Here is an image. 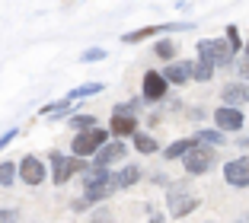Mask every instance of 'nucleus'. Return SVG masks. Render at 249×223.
<instances>
[{"mask_svg": "<svg viewBox=\"0 0 249 223\" xmlns=\"http://www.w3.org/2000/svg\"><path fill=\"white\" fill-rule=\"evenodd\" d=\"M115 191H118L115 172H109V169H93V166L83 172V198H87L89 204L106 201V198H112Z\"/></svg>", "mask_w": 249, "mask_h": 223, "instance_id": "obj_1", "label": "nucleus"}, {"mask_svg": "<svg viewBox=\"0 0 249 223\" xmlns=\"http://www.w3.org/2000/svg\"><path fill=\"white\" fill-rule=\"evenodd\" d=\"M198 61H205L211 67H227L233 61V48L227 45V38H201L198 42Z\"/></svg>", "mask_w": 249, "mask_h": 223, "instance_id": "obj_2", "label": "nucleus"}, {"mask_svg": "<svg viewBox=\"0 0 249 223\" xmlns=\"http://www.w3.org/2000/svg\"><path fill=\"white\" fill-rule=\"evenodd\" d=\"M48 163H52V182H54V185H67V179H71L73 172H87V169H89L83 159L64 156L61 150H52V153H48Z\"/></svg>", "mask_w": 249, "mask_h": 223, "instance_id": "obj_3", "label": "nucleus"}, {"mask_svg": "<svg viewBox=\"0 0 249 223\" xmlns=\"http://www.w3.org/2000/svg\"><path fill=\"white\" fill-rule=\"evenodd\" d=\"M109 144V131L103 128H93V131H80V134H73V156H96V153L103 150Z\"/></svg>", "mask_w": 249, "mask_h": 223, "instance_id": "obj_4", "label": "nucleus"}, {"mask_svg": "<svg viewBox=\"0 0 249 223\" xmlns=\"http://www.w3.org/2000/svg\"><path fill=\"white\" fill-rule=\"evenodd\" d=\"M166 207H169V217H189L192 210L198 207V198L189 191V188L182 185V182H176V185L166 191Z\"/></svg>", "mask_w": 249, "mask_h": 223, "instance_id": "obj_5", "label": "nucleus"}, {"mask_svg": "<svg viewBox=\"0 0 249 223\" xmlns=\"http://www.w3.org/2000/svg\"><path fill=\"white\" fill-rule=\"evenodd\" d=\"M182 166H185V172H189V175H205L208 169L214 166V150L205 147V144H198L195 150H189L182 156Z\"/></svg>", "mask_w": 249, "mask_h": 223, "instance_id": "obj_6", "label": "nucleus"}, {"mask_svg": "<svg viewBox=\"0 0 249 223\" xmlns=\"http://www.w3.org/2000/svg\"><path fill=\"white\" fill-rule=\"evenodd\" d=\"M224 182L233 188H249V156H236L224 166Z\"/></svg>", "mask_w": 249, "mask_h": 223, "instance_id": "obj_7", "label": "nucleus"}, {"mask_svg": "<svg viewBox=\"0 0 249 223\" xmlns=\"http://www.w3.org/2000/svg\"><path fill=\"white\" fill-rule=\"evenodd\" d=\"M16 169H19V179L26 182V185H42L45 182V163L38 156H22L19 163H16Z\"/></svg>", "mask_w": 249, "mask_h": 223, "instance_id": "obj_8", "label": "nucleus"}, {"mask_svg": "<svg viewBox=\"0 0 249 223\" xmlns=\"http://www.w3.org/2000/svg\"><path fill=\"white\" fill-rule=\"evenodd\" d=\"M214 124H217V131L224 134V131H240L243 124H246V118H243L240 108L220 105V108H214Z\"/></svg>", "mask_w": 249, "mask_h": 223, "instance_id": "obj_9", "label": "nucleus"}, {"mask_svg": "<svg viewBox=\"0 0 249 223\" xmlns=\"http://www.w3.org/2000/svg\"><path fill=\"white\" fill-rule=\"evenodd\" d=\"M220 99H224V105L227 108H240L249 102V83H243V80H233V83H227V86L220 89Z\"/></svg>", "mask_w": 249, "mask_h": 223, "instance_id": "obj_10", "label": "nucleus"}, {"mask_svg": "<svg viewBox=\"0 0 249 223\" xmlns=\"http://www.w3.org/2000/svg\"><path fill=\"white\" fill-rule=\"evenodd\" d=\"M124 153H128V150H124V140H109V144L93 156V169H109V166L118 163Z\"/></svg>", "mask_w": 249, "mask_h": 223, "instance_id": "obj_11", "label": "nucleus"}, {"mask_svg": "<svg viewBox=\"0 0 249 223\" xmlns=\"http://www.w3.org/2000/svg\"><path fill=\"white\" fill-rule=\"evenodd\" d=\"M192 67H195V61H173V64H166V70H163V80H166V83H176V86L192 83Z\"/></svg>", "mask_w": 249, "mask_h": 223, "instance_id": "obj_12", "label": "nucleus"}, {"mask_svg": "<svg viewBox=\"0 0 249 223\" xmlns=\"http://www.w3.org/2000/svg\"><path fill=\"white\" fill-rule=\"evenodd\" d=\"M166 80H163V73H157V70H147L144 73V99H150V102H157V99H163L166 96Z\"/></svg>", "mask_w": 249, "mask_h": 223, "instance_id": "obj_13", "label": "nucleus"}, {"mask_svg": "<svg viewBox=\"0 0 249 223\" xmlns=\"http://www.w3.org/2000/svg\"><path fill=\"white\" fill-rule=\"evenodd\" d=\"M109 134H115L118 140H124V137H134V134H138V121H134V118H128V115H112Z\"/></svg>", "mask_w": 249, "mask_h": 223, "instance_id": "obj_14", "label": "nucleus"}, {"mask_svg": "<svg viewBox=\"0 0 249 223\" xmlns=\"http://www.w3.org/2000/svg\"><path fill=\"white\" fill-rule=\"evenodd\" d=\"M179 26H185V22H169V26H147V29H138V32H128L124 35V42L128 45H134V42H144V38H150V35H157V32H169V29H179Z\"/></svg>", "mask_w": 249, "mask_h": 223, "instance_id": "obj_15", "label": "nucleus"}, {"mask_svg": "<svg viewBox=\"0 0 249 223\" xmlns=\"http://www.w3.org/2000/svg\"><path fill=\"white\" fill-rule=\"evenodd\" d=\"M195 147H198L195 137H182V140H176V144H169L166 150H163V156H166V159H182L185 153L195 150Z\"/></svg>", "mask_w": 249, "mask_h": 223, "instance_id": "obj_16", "label": "nucleus"}, {"mask_svg": "<svg viewBox=\"0 0 249 223\" xmlns=\"http://www.w3.org/2000/svg\"><path fill=\"white\" fill-rule=\"evenodd\" d=\"M138 179H141V169L134 163H128L124 169H118L115 172V185L118 188H131V185H138Z\"/></svg>", "mask_w": 249, "mask_h": 223, "instance_id": "obj_17", "label": "nucleus"}, {"mask_svg": "<svg viewBox=\"0 0 249 223\" xmlns=\"http://www.w3.org/2000/svg\"><path fill=\"white\" fill-rule=\"evenodd\" d=\"M195 140H198V144H205V147H217V144H224V140H227V134H220L217 128H201L195 134Z\"/></svg>", "mask_w": 249, "mask_h": 223, "instance_id": "obj_18", "label": "nucleus"}, {"mask_svg": "<svg viewBox=\"0 0 249 223\" xmlns=\"http://www.w3.org/2000/svg\"><path fill=\"white\" fill-rule=\"evenodd\" d=\"M103 83H99V80H96V83H87V86H77V89H71V93L64 96L67 102H73V99H87V96H96V93H103Z\"/></svg>", "mask_w": 249, "mask_h": 223, "instance_id": "obj_19", "label": "nucleus"}, {"mask_svg": "<svg viewBox=\"0 0 249 223\" xmlns=\"http://www.w3.org/2000/svg\"><path fill=\"white\" fill-rule=\"evenodd\" d=\"M16 175H19L16 163H0V188H10V185H16Z\"/></svg>", "mask_w": 249, "mask_h": 223, "instance_id": "obj_20", "label": "nucleus"}, {"mask_svg": "<svg viewBox=\"0 0 249 223\" xmlns=\"http://www.w3.org/2000/svg\"><path fill=\"white\" fill-rule=\"evenodd\" d=\"M71 128L80 134V131H93V128H99V121H96L93 115H71Z\"/></svg>", "mask_w": 249, "mask_h": 223, "instance_id": "obj_21", "label": "nucleus"}, {"mask_svg": "<svg viewBox=\"0 0 249 223\" xmlns=\"http://www.w3.org/2000/svg\"><path fill=\"white\" fill-rule=\"evenodd\" d=\"M154 54H157L160 61H169V64H173V58H176V45L169 42V38H163V42L154 45Z\"/></svg>", "mask_w": 249, "mask_h": 223, "instance_id": "obj_22", "label": "nucleus"}, {"mask_svg": "<svg viewBox=\"0 0 249 223\" xmlns=\"http://www.w3.org/2000/svg\"><path fill=\"white\" fill-rule=\"evenodd\" d=\"M211 77H214V67L205 64V61H195V67H192V80H198V83H208Z\"/></svg>", "mask_w": 249, "mask_h": 223, "instance_id": "obj_23", "label": "nucleus"}, {"mask_svg": "<svg viewBox=\"0 0 249 223\" xmlns=\"http://www.w3.org/2000/svg\"><path fill=\"white\" fill-rule=\"evenodd\" d=\"M134 147H138V153H157L160 147H157L154 137H147V134H134Z\"/></svg>", "mask_w": 249, "mask_h": 223, "instance_id": "obj_24", "label": "nucleus"}, {"mask_svg": "<svg viewBox=\"0 0 249 223\" xmlns=\"http://www.w3.org/2000/svg\"><path fill=\"white\" fill-rule=\"evenodd\" d=\"M103 58H106V51H103V48H89V51H83V54H80L83 64H93V61H103Z\"/></svg>", "mask_w": 249, "mask_h": 223, "instance_id": "obj_25", "label": "nucleus"}, {"mask_svg": "<svg viewBox=\"0 0 249 223\" xmlns=\"http://www.w3.org/2000/svg\"><path fill=\"white\" fill-rule=\"evenodd\" d=\"M227 45L233 48V54L243 48V42H240V32H236V26H227Z\"/></svg>", "mask_w": 249, "mask_h": 223, "instance_id": "obj_26", "label": "nucleus"}, {"mask_svg": "<svg viewBox=\"0 0 249 223\" xmlns=\"http://www.w3.org/2000/svg\"><path fill=\"white\" fill-rule=\"evenodd\" d=\"M134 105H138V102H118V105H115V115H128V118H134Z\"/></svg>", "mask_w": 249, "mask_h": 223, "instance_id": "obj_27", "label": "nucleus"}, {"mask_svg": "<svg viewBox=\"0 0 249 223\" xmlns=\"http://www.w3.org/2000/svg\"><path fill=\"white\" fill-rule=\"evenodd\" d=\"M16 134H19V128H10V131H7V134L0 137V150H7V147H10V144H13V137H16Z\"/></svg>", "mask_w": 249, "mask_h": 223, "instance_id": "obj_28", "label": "nucleus"}, {"mask_svg": "<svg viewBox=\"0 0 249 223\" xmlns=\"http://www.w3.org/2000/svg\"><path fill=\"white\" fill-rule=\"evenodd\" d=\"M87 207H89V201H87V198H77V201H71V210H73V214H83Z\"/></svg>", "mask_w": 249, "mask_h": 223, "instance_id": "obj_29", "label": "nucleus"}, {"mask_svg": "<svg viewBox=\"0 0 249 223\" xmlns=\"http://www.w3.org/2000/svg\"><path fill=\"white\" fill-rule=\"evenodd\" d=\"M13 210H0V223H13Z\"/></svg>", "mask_w": 249, "mask_h": 223, "instance_id": "obj_30", "label": "nucleus"}, {"mask_svg": "<svg viewBox=\"0 0 249 223\" xmlns=\"http://www.w3.org/2000/svg\"><path fill=\"white\" fill-rule=\"evenodd\" d=\"M240 73H243V80H249V61H243V64H240Z\"/></svg>", "mask_w": 249, "mask_h": 223, "instance_id": "obj_31", "label": "nucleus"}, {"mask_svg": "<svg viewBox=\"0 0 249 223\" xmlns=\"http://www.w3.org/2000/svg\"><path fill=\"white\" fill-rule=\"evenodd\" d=\"M147 223H166V217H160V214H154V217H150V220H147Z\"/></svg>", "mask_w": 249, "mask_h": 223, "instance_id": "obj_32", "label": "nucleus"}, {"mask_svg": "<svg viewBox=\"0 0 249 223\" xmlns=\"http://www.w3.org/2000/svg\"><path fill=\"white\" fill-rule=\"evenodd\" d=\"M246 61H249V42H246Z\"/></svg>", "mask_w": 249, "mask_h": 223, "instance_id": "obj_33", "label": "nucleus"}]
</instances>
